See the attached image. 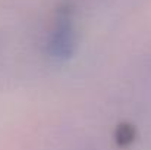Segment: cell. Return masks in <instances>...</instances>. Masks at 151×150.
Here are the masks:
<instances>
[{
    "instance_id": "6da1fadb",
    "label": "cell",
    "mask_w": 151,
    "mask_h": 150,
    "mask_svg": "<svg viewBox=\"0 0 151 150\" xmlns=\"http://www.w3.org/2000/svg\"><path fill=\"white\" fill-rule=\"evenodd\" d=\"M76 43L78 38L73 12L69 6H62L54 16L47 37V53L51 59L63 62L73 54Z\"/></svg>"
},
{
    "instance_id": "7a4b0ae2",
    "label": "cell",
    "mask_w": 151,
    "mask_h": 150,
    "mask_svg": "<svg viewBox=\"0 0 151 150\" xmlns=\"http://www.w3.org/2000/svg\"><path fill=\"white\" fill-rule=\"evenodd\" d=\"M117 141L119 144H128L134 140V130L132 127H120L117 133Z\"/></svg>"
}]
</instances>
